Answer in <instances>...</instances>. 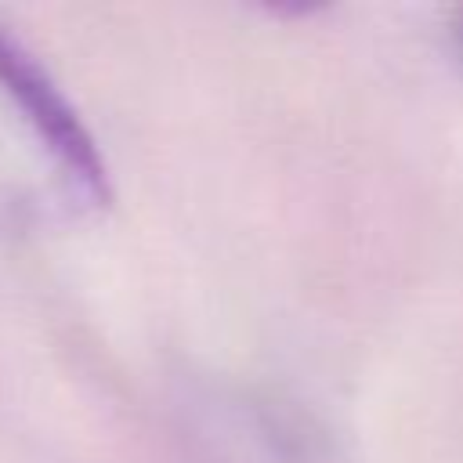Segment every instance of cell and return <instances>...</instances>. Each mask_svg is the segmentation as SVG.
<instances>
[{
    "instance_id": "cell-1",
    "label": "cell",
    "mask_w": 463,
    "mask_h": 463,
    "mask_svg": "<svg viewBox=\"0 0 463 463\" xmlns=\"http://www.w3.org/2000/svg\"><path fill=\"white\" fill-rule=\"evenodd\" d=\"M0 83L22 105V112L29 116L36 134L47 141V148L54 152L61 170L80 184V192L105 203L109 199V170H105V159H101L94 137L80 123L76 109L61 98L54 80L33 61V54L4 33H0Z\"/></svg>"
}]
</instances>
